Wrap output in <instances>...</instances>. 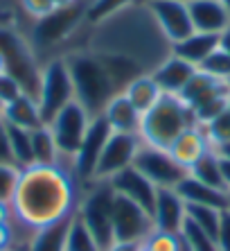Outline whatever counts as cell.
<instances>
[{
  "label": "cell",
  "instance_id": "34",
  "mask_svg": "<svg viewBox=\"0 0 230 251\" xmlns=\"http://www.w3.org/2000/svg\"><path fill=\"white\" fill-rule=\"evenodd\" d=\"M199 70L210 77H214V79H219V82H228L230 79V54H226L224 50L217 48V50L199 66Z\"/></svg>",
  "mask_w": 230,
  "mask_h": 251
},
{
  "label": "cell",
  "instance_id": "9",
  "mask_svg": "<svg viewBox=\"0 0 230 251\" xmlns=\"http://www.w3.org/2000/svg\"><path fill=\"white\" fill-rule=\"evenodd\" d=\"M91 120H92L91 113H88L77 100H72L70 104H66L64 109L47 123L52 136L57 140L59 154H61V161H64V163L70 165V161L75 158L81 140H84V136H86V131H88Z\"/></svg>",
  "mask_w": 230,
  "mask_h": 251
},
{
  "label": "cell",
  "instance_id": "10",
  "mask_svg": "<svg viewBox=\"0 0 230 251\" xmlns=\"http://www.w3.org/2000/svg\"><path fill=\"white\" fill-rule=\"evenodd\" d=\"M133 168L144 175L156 188H179V183L190 175L183 165L176 163V158L167 150H158L151 145H140Z\"/></svg>",
  "mask_w": 230,
  "mask_h": 251
},
{
  "label": "cell",
  "instance_id": "43",
  "mask_svg": "<svg viewBox=\"0 0 230 251\" xmlns=\"http://www.w3.org/2000/svg\"><path fill=\"white\" fill-rule=\"evenodd\" d=\"M219 50H224L226 54H230V27L224 34H219Z\"/></svg>",
  "mask_w": 230,
  "mask_h": 251
},
{
  "label": "cell",
  "instance_id": "36",
  "mask_svg": "<svg viewBox=\"0 0 230 251\" xmlns=\"http://www.w3.org/2000/svg\"><path fill=\"white\" fill-rule=\"evenodd\" d=\"M18 175H21V170L16 165L0 163V201H12V195L18 183Z\"/></svg>",
  "mask_w": 230,
  "mask_h": 251
},
{
  "label": "cell",
  "instance_id": "46",
  "mask_svg": "<svg viewBox=\"0 0 230 251\" xmlns=\"http://www.w3.org/2000/svg\"><path fill=\"white\" fill-rule=\"evenodd\" d=\"M7 251H27V247H23V245H16V247H12V249H7Z\"/></svg>",
  "mask_w": 230,
  "mask_h": 251
},
{
  "label": "cell",
  "instance_id": "16",
  "mask_svg": "<svg viewBox=\"0 0 230 251\" xmlns=\"http://www.w3.org/2000/svg\"><path fill=\"white\" fill-rule=\"evenodd\" d=\"M109 183H111L115 195H122V197H127V199H131V201H136L138 206H142L144 210L154 213L158 188H156L144 175H140L133 165L127 170H122L120 175H115Z\"/></svg>",
  "mask_w": 230,
  "mask_h": 251
},
{
  "label": "cell",
  "instance_id": "17",
  "mask_svg": "<svg viewBox=\"0 0 230 251\" xmlns=\"http://www.w3.org/2000/svg\"><path fill=\"white\" fill-rule=\"evenodd\" d=\"M192 27L206 34H224L230 27V9L219 0H187Z\"/></svg>",
  "mask_w": 230,
  "mask_h": 251
},
{
  "label": "cell",
  "instance_id": "26",
  "mask_svg": "<svg viewBox=\"0 0 230 251\" xmlns=\"http://www.w3.org/2000/svg\"><path fill=\"white\" fill-rule=\"evenodd\" d=\"M32 158L34 165H57L61 163V154H59L57 140L52 136L47 125L32 129Z\"/></svg>",
  "mask_w": 230,
  "mask_h": 251
},
{
  "label": "cell",
  "instance_id": "25",
  "mask_svg": "<svg viewBox=\"0 0 230 251\" xmlns=\"http://www.w3.org/2000/svg\"><path fill=\"white\" fill-rule=\"evenodd\" d=\"M122 93L127 95V100L131 102L133 106H136V109H138L140 113H147L151 106H154L156 102L165 95L149 73H144V75L136 77V79H133V82L129 84L124 91H122Z\"/></svg>",
  "mask_w": 230,
  "mask_h": 251
},
{
  "label": "cell",
  "instance_id": "15",
  "mask_svg": "<svg viewBox=\"0 0 230 251\" xmlns=\"http://www.w3.org/2000/svg\"><path fill=\"white\" fill-rule=\"evenodd\" d=\"M154 226L162 233H181L185 220H187V206L183 197L176 193V188H158V197L154 206Z\"/></svg>",
  "mask_w": 230,
  "mask_h": 251
},
{
  "label": "cell",
  "instance_id": "19",
  "mask_svg": "<svg viewBox=\"0 0 230 251\" xmlns=\"http://www.w3.org/2000/svg\"><path fill=\"white\" fill-rule=\"evenodd\" d=\"M210 150H214V147H212V143H210V138H207L203 125H192L190 129H185L183 134L174 140L172 147H169L167 152L176 158V163L183 165V168L190 172L192 165H194L203 154L210 152Z\"/></svg>",
  "mask_w": 230,
  "mask_h": 251
},
{
  "label": "cell",
  "instance_id": "31",
  "mask_svg": "<svg viewBox=\"0 0 230 251\" xmlns=\"http://www.w3.org/2000/svg\"><path fill=\"white\" fill-rule=\"evenodd\" d=\"M66 251H102V247L97 245V240L92 238V233L86 228V224L79 220V215H75V220H72Z\"/></svg>",
  "mask_w": 230,
  "mask_h": 251
},
{
  "label": "cell",
  "instance_id": "14",
  "mask_svg": "<svg viewBox=\"0 0 230 251\" xmlns=\"http://www.w3.org/2000/svg\"><path fill=\"white\" fill-rule=\"evenodd\" d=\"M147 9L151 12L158 29L169 43L181 41L194 32L187 0H158V2H149Z\"/></svg>",
  "mask_w": 230,
  "mask_h": 251
},
{
  "label": "cell",
  "instance_id": "27",
  "mask_svg": "<svg viewBox=\"0 0 230 251\" xmlns=\"http://www.w3.org/2000/svg\"><path fill=\"white\" fill-rule=\"evenodd\" d=\"M190 175L194 176V179H199V181L207 183V186L219 188V190H226L224 176H221V161H219L217 150H210L207 154H203V156L190 168ZM226 193H228V190H226Z\"/></svg>",
  "mask_w": 230,
  "mask_h": 251
},
{
  "label": "cell",
  "instance_id": "49",
  "mask_svg": "<svg viewBox=\"0 0 230 251\" xmlns=\"http://www.w3.org/2000/svg\"><path fill=\"white\" fill-rule=\"evenodd\" d=\"M0 73H5V66H2V57H0Z\"/></svg>",
  "mask_w": 230,
  "mask_h": 251
},
{
  "label": "cell",
  "instance_id": "13",
  "mask_svg": "<svg viewBox=\"0 0 230 251\" xmlns=\"http://www.w3.org/2000/svg\"><path fill=\"white\" fill-rule=\"evenodd\" d=\"M140 145H142V140L138 134H115L113 131L106 147H104L92 181H111L122 170L131 168Z\"/></svg>",
  "mask_w": 230,
  "mask_h": 251
},
{
  "label": "cell",
  "instance_id": "42",
  "mask_svg": "<svg viewBox=\"0 0 230 251\" xmlns=\"http://www.w3.org/2000/svg\"><path fill=\"white\" fill-rule=\"evenodd\" d=\"M106 251H140V245H129V242H115Z\"/></svg>",
  "mask_w": 230,
  "mask_h": 251
},
{
  "label": "cell",
  "instance_id": "28",
  "mask_svg": "<svg viewBox=\"0 0 230 251\" xmlns=\"http://www.w3.org/2000/svg\"><path fill=\"white\" fill-rule=\"evenodd\" d=\"M7 131H9V147H12L14 165L18 170L34 165V158H32V131L23 127H14V125H7Z\"/></svg>",
  "mask_w": 230,
  "mask_h": 251
},
{
  "label": "cell",
  "instance_id": "11",
  "mask_svg": "<svg viewBox=\"0 0 230 251\" xmlns=\"http://www.w3.org/2000/svg\"><path fill=\"white\" fill-rule=\"evenodd\" d=\"M154 217L131 199L115 195L113 199V235L115 242L142 245V240L154 231Z\"/></svg>",
  "mask_w": 230,
  "mask_h": 251
},
{
  "label": "cell",
  "instance_id": "35",
  "mask_svg": "<svg viewBox=\"0 0 230 251\" xmlns=\"http://www.w3.org/2000/svg\"><path fill=\"white\" fill-rule=\"evenodd\" d=\"M18 7H21V12L29 18V23L50 16V14L57 9L54 0H18Z\"/></svg>",
  "mask_w": 230,
  "mask_h": 251
},
{
  "label": "cell",
  "instance_id": "40",
  "mask_svg": "<svg viewBox=\"0 0 230 251\" xmlns=\"http://www.w3.org/2000/svg\"><path fill=\"white\" fill-rule=\"evenodd\" d=\"M14 222V213L9 201H0V226H7V224Z\"/></svg>",
  "mask_w": 230,
  "mask_h": 251
},
{
  "label": "cell",
  "instance_id": "38",
  "mask_svg": "<svg viewBox=\"0 0 230 251\" xmlns=\"http://www.w3.org/2000/svg\"><path fill=\"white\" fill-rule=\"evenodd\" d=\"M217 247H219V251H230V208H226L224 213H221V224H219Z\"/></svg>",
  "mask_w": 230,
  "mask_h": 251
},
{
  "label": "cell",
  "instance_id": "44",
  "mask_svg": "<svg viewBox=\"0 0 230 251\" xmlns=\"http://www.w3.org/2000/svg\"><path fill=\"white\" fill-rule=\"evenodd\" d=\"M75 2H79V0H54L57 7H70V5H75Z\"/></svg>",
  "mask_w": 230,
  "mask_h": 251
},
{
  "label": "cell",
  "instance_id": "4",
  "mask_svg": "<svg viewBox=\"0 0 230 251\" xmlns=\"http://www.w3.org/2000/svg\"><path fill=\"white\" fill-rule=\"evenodd\" d=\"M196 123L194 113L179 95H162L147 113H142L140 123V140L144 145L169 150L172 143Z\"/></svg>",
  "mask_w": 230,
  "mask_h": 251
},
{
  "label": "cell",
  "instance_id": "50",
  "mask_svg": "<svg viewBox=\"0 0 230 251\" xmlns=\"http://www.w3.org/2000/svg\"><path fill=\"white\" fill-rule=\"evenodd\" d=\"M2 109H5V106H2V102H0V118H2Z\"/></svg>",
  "mask_w": 230,
  "mask_h": 251
},
{
  "label": "cell",
  "instance_id": "51",
  "mask_svg": "<svg viewBox=\"0 0 230 251\" xmlns=\"http://www.w3.org/2000/svg\"><path fill=\"white\" fill-rule=\"evenodd\" d=\"M226 84H228V93H230V79H228V82H226Z\"/></svg>",
  "mask_w": 230,
  "mask_h": 251
},
{
  "label": "cell",
  "instance_id": "41",
  "mask_svg": "<svg viewBox=\"0 0 230 251\" xmlns=\"http://www.w3.org/2000/svg\"><path fill=\"white\" fill-rule=\"evenodd\" d=\"M219 161H221V176H224V186L230 193V156L219 154Z\"/></svg>",
  "mask_w": 230,
  "mask_h": 251
},
{
  "label": "cell",
  "instance_id": "45",
  "mask_svg": "<svg viewBox=\"0 0 230 251\" xmlns=\"http://www.w3.org/2000/svg\"><path fill=\"white\" fill-rule=\"evenodd\" d=\"M217 152H219V154H224V156H230V145H224V147H219Z\"/></svg>",
  "mask_w": 230,
  "mask_h": 251
},
{
  "label": "cell",
  "instance_id": "2",
  "mask_svg": "<svg viewBox=\"0 0 230 251\" xmlns=\"http://www.w3.org/2000/svg\"><path fill=\"white\" fill-rule=\"evenodd\" d=\"M84 48L92 52L124 54L138 61L147 73L172 54V43L158 29L147 5H133L97 25H88Z\"/></svg>",
  "mask_w": 230,
  "mask_h": 251
},
{
  "label": "cell",
  "instance_id": "52",
  "mask_svg": "<svg viewBox=\"0 0 230 251\" xmlns=\"http://www.w3.org/2000/svg\"><path fill=\"white\" fill-rule=\"evenodd\" d=\"M228 208H230V206H228Z\"/></svg>",
  "mask_w": 230,
  "mask_h": 251
},
{
  "label": "cell",
  "instance_id": "32",
  "mask_svg": "<svg viewBox=\"0 0 230 251\" xmlns=\"http://www.w3.org/2000/svg\"><path fill=\"white\" fill-rule=\"evenodd\" d=\"M181 235H183V240L187 242L190 251H219L217 240H214L212 235H207L203 228H199L194 222H190V220H185L183 228H181Z\"/></svg>",
  "mask_w": 230,
  "mask_h": 251
},
{
  "label": "cell",
  "instance_id": "48",
  "mask_svg": "<svg viewBox=\"0 0 230 251\" xmlns=\"http://www.w3.org/2000/svg\"><path fill=\"white\" fill-rule=\"evenodd\" d=\"M219 2H224V5H226V7H228V9H230V0H219Z\"/></svg>",
  "mask_w": 230,
  "mask_h": 251
},
{
  "label": "cell",
  "instance_id": "39",
  "mask_svg": "<svg viewBox=\"0 0 230 251\" xmlns=\"http://www.w3.org/2000/svg\"><path fill=\"white\" fill-rule=\"evenodd\" d=\"M0 163L14 165L12 147H9V131H7V123L2 118H0Z\"/></svg>",
  "mask_w": 230,
  "mask_h": 251
},
{
  "label": "cell",
  "instance_id": "6",
  "mask_svg": "<svg viewBox=\"0 0 230 251\" xmlns=\"http://www.w3.org/2000/svg\"><path fill=\"white\" fill-rule=\"evenodd\" d=\"M113 199L115 193L109 181H91L81 188L77 215L97 240L102 251L115 245L113 235Z\"/></svg>",
  "mask_w": 230,
  "mask_h": 251
},
{
  "label": "cell",
  "instance_id": "3",
  "mask_svg": "<svg viewBox=\"0 0 230 251\" xmlns=\"http://www.w3.org/2000/svg\"><path fill=\"white\" fill-rule=\"evenodd\" d=\"M64 59L70 70L75 100L92 118L102 116L104 106L109 104V100L117 93L109 70L102 64V59L88 48L70 50V52L64 54Z\"/></svg>",
  "mask_w": 230,
  "mask_h": 251
},
{
  "label": "cell",
  "instance_id": "47",
  "mask_svg": "<svg viewBox=\"0 0 230 251\" xmlns=\"http://www.w3.org/2000/svg\"><path fill=\"white\" fill-rule=\"evenodd\" d=\"M140 5H149V2H158V0H138Z\"/></svg>",
  "mask_w": 230,
  "mask_h": 251
},
{
  "label": "cell",
  "instance_id": "8",
  "mask_svg": "<svg viewBox=\"0 0 230 251\" xmlns=\"http://www.w3.org/2000/svg\"><path fill=\"white\" fill-rule=\"evenodd\" d=\"M179 98L190 106V111L194 113L199 125L210 123L212 118H217L219 113L230 106L228 84L219 82L201 70H196V75L190 79V84L183 88V93Z\"/></svg>",
  "mask_w": 230,
  "mask_h": 251
},
{
  "label": "cell",
  "instance_id": "21",
  "mask_svg": "<svg viewBox=\"0 0 230 251\" xmlns=\"http://www.w3.org/2000/svg\"><path fill=\"white\" fill-rule=\"evenodd\" d=\"M176 193L183 197L185 204H194V206H212V208L226 210L230 206V195L226 190H219L207 183L194 179L192 175H187L183 181L179 183Z\"/></svg>",
  "mask_w": 230,
  "mask_h": 251
},
{
  "label": "cell",
  "instance_id": "30",
  "mask_svg": "<svg viewBox=\"0 0 230 251\" xmlns=\"http://www.w3.org/2000/svg\"><path fill=\"white\" fill-rule=\"evenodd\" d=\"M185 206H187V220L194 222L199 228H203L207 235H212L217 240L219 224H221V213L224 210L212 208V206H194V204H185Z\"/></svg>",
  "mask_w": 230,
  "mask_h": 251
},
{
  "label": "cell",
  "instance_id": "20",
  "mask_svg": "<svg viewBox=\"0 0 230 251\" xmlns=\"http://www.w3.org/2000/svg\"><path fill=\"white\" fill-rule=\"evenodd\" d=\"M102 118L109 123L115 134H138L140 123H142V113L129 102L124 93H115L109 100V104L102 111Z\"/></svg>",
  "mask_w": 230,
  "mask_h": 251
},
{
  "label": "cell",
  "instance_id": "1",
  "mask_svg": "<svg viewBox=\"0 0 230 251\" xmlns=\"http://www.w3.org/2000/svg\"><path fill=\"white\" fill-rule=\"evenodd\" d=\"M81 188L72 168L64 161L23 168L9 201L14 220L27 233L59 222L77 210Z\"/></svg>",
  "mask_w": 230,
  "mask_h": 251
},
{
  "label": "cell",
  "instance_id": "37",
  "mask_svg": "<svg viewBox=\"0 0 230 251\" xmlns=\"http://www.w3.org/2000/svg\"><path fill=\"white\" fill-rule=\"evenodd\" d=\"M21 95H25L23 86H21L9 73H0V102H2V106L14 102V100L21 98Z\"/></svg>",
  "mask_w": 230,
  "mask_h": 251
},
{
  "label": "cell",
  "instance_id": "22",
  "mask_svg": "<svg viewBox=\"0 0 230 251\" xmlns=\"http://www.w3.org/2000/svg\"><path fill=\"white\" fill-rule=\"evenodd\" d=\"M219 48V34H206V32H192L181 41L172 43V54L181 57L183 61L192 64L194 68L206 61L210 54Z\"/></svg>",
  "mask_w": 230,
  "mask_h": 251
},
{
  "label": "cell",
  "instance_id": "18",
  "mask_svg": "<svg viewBox=\"0 0 230 251\" xmlns=\"http://www.w3.org/2000/svg\"><path fill=\"white\" fill-rule=\"evenodd\" d=\"M196 70L192 64L183 61L176 54H169L151 70L149 75L156 79V84L161 86V91L165 95H181L183 88L190 84V79L196 75Z\"/></svg>",
  "mask_w": 230,
  "mask_h": 251
},
{
  "label": "cell",
  "instance_id": "5",
  "mask_svg": "<svg viewBox=\"0 0 230 251\" xmlns=\"http://www.w3.org/2000/svg\"><path fill=\"white\" fill-rule=\"evenodd\" d=\"M0 57H2L5 73H9L23 86L25 95L36 98L43 61L32 48L27 34L21 32L16 25H2L0 27Z\"/></svg>",
  "mask_w": 230,
  "mask_h": 251
},
{
  "label": "cell",
  "instance_id": "24",
  "mask_svg": "<svg viewBox=\"0 0 230 251\" xmlns=\"http://www.w3.org/2000/svg\"><path fill=\"white\" fill-rule=\"evenodd\" d=\"M2 120L7 125H14V127H23V129H36L41 127L43 123V116H41V109H39V102L36 98L32 95H21L16 98L14 102L5 104L2 109Z\"/></svg>",
  "mask_w": 230,
  "mask_h": 251
},
{
  "label": "cell",
  "instance_id": "7",
  "mask_svg": "<svg viewBox=\"0 0 230 251\" xmlns=\"http://www.w3.org/2000/svg\"><path fill=\"white\" fill-rule=\"evenodd\" d=\"M75 100V88H72V79H70V70L64 57H52L43 64L41 70V84H39V102L43 123H50L66 104H70Z\"/></svg>",
  "mask_w": 230,
  "mask_h": 251
},
{
  "label": "cell",
  "instance_id": "23",
  "mask_svg": "<svg viewBox=\"0 0 230 251\" xmlns=\"http://www.w3.org/2000/svg\"><path fill=\"white\" fill-rule=\"evenodd\" d=\"M75 215H77V210L66 215L64 220H59V222L47 224V226L34 231L27 242V251H66L68 233H70V226H72Z\"/></svg>",
  "mask_w": 230,
  "mask_h": 251
},
{
  "label": "cell",
  "instance_id": "29",
  "mask_svg": "<svg viewBox=\"0 0 230 251\" xmlns=\"http://www.w3.org/2000/svg\"><path fill=\"white\" fill-rule=\"evenodd\" d=\"M133 5H138V0H88L86 2V23L97 25Z\"/></svg>",
  "mask_w": 230,
  "mask_h": 251
},
{
  "label": "cell",
  "instance_id": "33",
  "mask_svg": "<svg viewBox=\"0 0 230 251\" xmlns=\"http://www.w3.org/2000/svg\"><path fill=\"white\" fill-rule=\"evenodd\" d=\"M203 129H206V134L214 150H219V147H224V145H230V106L226 111L219 113L217 118H212L210 123L203 125Z\"/></svg>",
  "mask_w": 230,
  "mask_h": 251
},
{
  "label": "cell",
  "instance_id": "12",
  "mask_svg": "<svg viewBox=\"0 0 230 251\" xmlns=\"http://www.w3.org/2000/svg\"><path fill=\"white\" fill-rule=\"evenodd\" d=\"M111 134H113V129L109 127V123L102 116H95L91 120L88 131L84 136V140H81L75 158L70 161V168H72L77 181L81 186H86V183L92 181L95 170H97V163H99V158H102V152H104V147H106V143H109Z\"/></svg>",
  "mask_w": 230,
  "mask_h": 251
}]
</instances>
